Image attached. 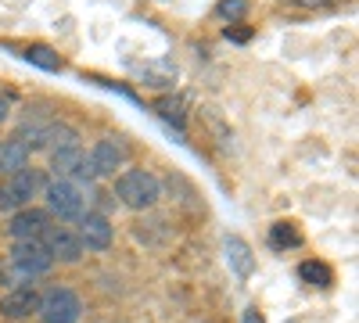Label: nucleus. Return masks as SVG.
Segmentation results:
<instances>
[{
    "label": "nucleus",
    "mask_w": 359,
    "mask_h": 323,
    "mask_svg": "<svg viewBox=\"0 0 359 323\" xmlns=\"http://www.w3.org/2000/svg\"><path fill=\"white\" fill-rule=\"evenodd\" d=\"M111 198H118V205H126L130 212H147L155 209L162 198V180L147 169H123L118 176H111Z\"/></svg>",
    "instance_id": "nucleus-1"
},
{
    "label": "nucleus",
    "mask_w": 359,
    "mask_h": 323,
    "mask_svg": "<svg viewBox=\"0 0 359 323\" xmlns=\"http://www.w3.org/2000/svg\"><path fill=\"white\" fill-rule=\"evenodd\" d=\"M43 209L57 223H76L86 212V194L72 180H47V187H43Z\"/></svg>",
    "instance_id": "nucleus-2"
},
{
    "label": "nucleus",
    "mask_w": 359,
    "mask_h": 323,
    "mask_svg": "<svg viewBox=\"0 0 359 323\" xmlns=\"http://www.w3.org/2000/svg\"><path fill=\"white\" fill-rule=\"evenodd\" d=\"M4 262L18 273L22 284H33L36 277H47V273L54 270V259H50V252L43 248V241H15Z\"/></svg>",
    "instance_id": "nucleus-3"
},
{
    "label": "nucleus",
    "mask_w": 359,
    "mask_h": 323,
    "mask_svg": "<svg viewBox=\"0 0 359 323\" xmlns=\"http://www.w3.org/2000/svg\"><path fill=\"white\" fill-rule=\"evenodd\" d=\"M130 155H133V148L123 137H101L94 148L86 151V162H90L97 180H108V176H118L130 165Z\"/></svg>",
    "instance_id": "nucleus-4"
},
{
    "label": "nucleus",
    "mask_w": 359,
    "mask_h": 323,
    "mask_svg": "<svg viewBox=\"0 0 359 323\" xmlns=\"http://www.w3.org/2000/svg\"><path fill=\"white\" fill-rule=\"evenodd\" d=\"M36 316H40V323H79L83 302L72 287H50L40 295Z\"/></svg>",
    "instance_id": "nucleus-5"
},
{
    "label": "nucleus",
    "mask_w": 359,
    "mask_h": 323,
    "mask_svg": "<svg viewBox=\"0 0 359 323\" xmlns=\"http://www.w3.org/2000/svg\"><path fill=\"white\" fill-rule=\"evenodd\" d=\"M76 233L83 241V252H108L115 241V226H111L108 212H94V209H86L76 219Z\"/></svg>",
    "instance_id": "nucleus-6"
},
{
    "label": "nucleus",
    "mask_w": 359,
    "mask_h": 323,
    "mask_svg": "<svg viewBox=\"0 0 359 323\" xmlns=\"http://www.w3.org/2000/svg\"><path fill=\"white\" fill-rule=\"evenodd\" d=\"M50 216L47 209H40V205H25V209H18L11 219H8V233L11 241H40L43 233L50 230Z\"/></svg>",
    "instance_id": "nucleus-7"
},
{
    "label": "nucleus",
    "mask_w": 359,
    "mask_h": 323,
    "mask_svg": "<svg viewBox=\"0 0 359 323\" xmlns=\"http://www.w3.org/2000/svg\"><path fill=\"white\" fill-rule=\"evenodd\" d=\"M43 248L50 252L54 262H65V266H76V262L83 259V241H79V233L72 226H57L50 223V230L43 233Z\"/></svg>",
    "instance_id": "nucleus-8"
},
{
    "label": "nucleus",
    "mask_w": 359,
    "mask_h": 323,
    "mask_svg": "<svg viewBox=\"0 0 359 323\" xmlns=\"http://www.w3.org/2000/svg\"><path fill=\"white\" fill-rule=\"evenodd\" d=\"M36 309H40V291H36V284H18V287H11L8 295L0 298V316L11 319V323H22V319H29V316H36Z\"/></svg>",
    "instance_id": "nucleus-9"
},
{
    "label": "nucleus",
    "mask_w": 359,
    "mask_h": 323,
    "mask_svg": "<svg viewBox=\"0 0 359 323\" xmlns=\"http://www.w3.org/2000/svg\"><path fill=\"white\" fill-rule=\"evenodd\" d=\"M79 130L62 123V119H47L40 126V137H36V148L40 151H57V148H79Z\"/></svg>",
    "instance_id": "nucleus-10"
},
{
    "label": "nucleus",
    "mask_w": 359,
    "mask_h": 323,
    "mask_svg": "<svg viewBox=\"0 0 359 323\" xmlns=\"http://www.w3.org/2000/svg\"><path fill=\"white\" fill-rule=\"evenodd\" d=\"M4 184H8V191L18 198V205L25 209V205L33 201V198H40V194H43V187H47V176H43L40 169H33V165H25V169H18L15 176H8Z\"/></svg>",
    "instance_id": "nucleus-11"
},
{
    "label": "nucleus",
    "mask_w": 359,
    "mask_h": 323,
    "mask_svg": "<svg viewBox=\"0 0 359 323\" xmlns=\"http://www.w3.org/2000/svg\"><path fill=\"white\" fill-rule=\"evenodd\" d=\"M86 151H83V144L79 148H57V151H47V169L54 180H72V176L79 172Z\"/></svg>",
    "instance_id": "nucleus-12"
},
{
    "label": "nucleus",
    "mask_w": 359,
    "mask_h": 323,
    "mask_svg": "<svg viewBox=\"0 0 359 323\" xmlns=\"http://www.w3.org/2000/svg\"><path fill=\"white\" fill-rule=\"evenodd\" d=\"M29 158H33V151H29L18 137H4V140H0V176H4V180L15 176L18 169H25Z\"/></svg>",
    "instance_id": "nucleus-13"
},
{
    "label": "nucleus",
    "mask_w": 359,
    "mask_h": 323,
    "mask_svg": "<svg viewBox=\"0 0 359 323\" xmlns=\"http://www.w3.org/2000/svg\"><path fill=\"white\" fill-rule=\"evenodd\" d=\"M226 262L233 266V273L241 277V280H248V277H252V270H255L252 248H248L241 238H226Z\"/></svg>",
    "instance_id": "nucleus-14"
},
{
    "label": "nucleus",
    "mask_w": 359,
    "mask_h": 323,
    "mask_svg": "<svg viewBox=\"0 0 359 323\" xmlns=\"http://www.w3.org/2000/svg\"><path fill=\"white\" fill-rule=\"evenodd\" d=\"M269 248H302V230H298L294 223H273L269 226Z\"/></svg>",
    "instance_id": "nucleus-15"
},
{
    "label": "nucleus",
    "mask_w": 359,
    "mask_h": 323,
    "mask_svg": "<svg viewBox=\"0 0 359 323\" xmlns=\"http://www.w3.org/2000/svg\"><path fill=\"white\" fill-rule=\"evenodd\" d=\"M25 62L29 65H36V69H43V72H62V57H57L50 47H43V43H33V47H25Z\"/></svg>",
    "instance_id": "nucleus-16"
},
{
    "label": "nucleus",
    "mask_w": 359,
    "mask_h": 323,
    "mask_svg": "<svg viewBox=\"0 0 359 323\" xmlns=\"http://www.w3.org/2000/svg\"><path fill=\"white\" fill-rule=\"evenodd\" d=\"M298 277H302L306 284H313V287H331L334 284L331 266H327V262H316V259L302 262V266H298Z\"/></svg>",
    "instance_id": "nucleus-17"
},
{
    "label": "nucleus",
    "mask_w": 359,
    "mask_h": 323,
    "mask_svg": "<svg viewBox=\"0 0 359 323\" xmlns=\"http://www.w3.org/2000/svg\"><path fill=\"white\" fill-rule=\"evenodd\" d=\"M216 15H219V18H230V22L245 18V15H248V0H219Z\"/></svg>",
    "instance_id": "nucleus-18"
},
{
    "label": "nucleus",
    "mask_w": 359,
    "mask_h": 323,
    "mask_svg": "<svg viewBox=\"0 0 359 323\" xmlns=\"http://www.w3.org/2000/svg\"><path fill=\"white\" fill-rule=\"evenodd\" d=\"M155 108H158V115H162V119H169V123H176V126H184V111H180V101H172V97H162Z\"/></svg>",
    "instance_id": "nucleus-19"
},
{
    "label": "nucleus",
    "mask_w": 359,
    "mask_h": 323,
    "mask_svg": "<svg viewBox=\"0 0 359 323\" xmlns=\"http://www.w3.org/2000/svg\"><path fill=\"white\" fill-rule=\"evenodd\" d=\"M22 209V205H18V198L8 191V184H0V216H15Z\"/></svg>",
    "instance_id": "nucleus-20"
},
{
    "label": "nucleus",
    "mask_w": 359,
    "mask_h": 323,
    "mask_svg": "<svg viewBox=\"0 0 359 323\" xmlns=\"http://www.w3.org/2000/svg\"><path fill=\"white\" fill-rule=\"evenodd\" d=\"M8 115H11V101L0 94V123H8Z\"/></svg>",
    "instance_id": "nucleus-21"
},
{
    "label": "nucleus",
    "mask_w": 359,
    "mask_h": 323,
    "mask_svg": "<svg viewBox=\"0 0 359 323\" xmlns=\"http://www.w3.org/2000/svg\"><path fill=\"white\" fill-rule=\"evenodd\" d=\"M230 40H237V43H245L248 40V29H233V33H226Z\"/></svg>",
    "instance_id": "nucleus-22"
},
{
    "label": "nucleus",
    "mask_w": 359,
    "mask_h": 323,
    "mask_svg": "<svg viewBox=\"0 0 359 323\" xmlns=\"http://www.w3.org/2000/svg\"><path fill=\"white\" fill-rule=\"evenodd\" d=\"M245 323H262V316H259V309H245Z\"/></svg>",
    "instance_id": "nucleus-23"
},
{
    "label": "nucleus",
    "mask_w": 359,
    "mask_h": 323,
    "mask_svg": "<svg viewBox=\"0 0 359 323\" xmlns=\"http://www.w3.org/2000/svg\"><path fill=\"white\" fill-rule=\"evenodd\" d=\"M298 4H309V8H316V4H334V0H298Z\"/></svg>",
    "instance_id": "nucleus-24"
},
{
    "label": "nucleus",
    "mask_w": 359,
    "mask_h": 323,
    "mask_svg": "<svg viewBox=\"0 0 359 323\" xmlns=\"http://www.w3.org/2000/svg\"><path fill=\"white\" fill-rule=\"evenodd\" d=\"M201 323H208V319H201Z\"/></svg>",
    "instance_id": "nucleus-25"
}]
</instances>
